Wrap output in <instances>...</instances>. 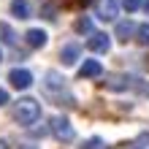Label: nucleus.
Masks as SVG:
<instances>
[{
	"instance_id": "1",
	"label": "nucleus",
	"mask_w": 149,
	"mask_h": 149,
	"mask_svg": "<svg viewBox=\"0 0 149 149\" xmlns=\"http://www.w3.org/2000/svg\"><path fill=\"white\" fill-rule=\"evenodd\" d=\"M11 114H14V122H19V125L30 127L33 122L41 119V103H38L36 98H19V100L14 103Z\"/></svg>"
},
{
	"instance_id": "2",
	"label": "nucleus",
	"mask_w": 149,
	"mask_h": 149,
	"mask_svg": "<svg viewBox=\"0 0 149 149\" xmlns=\"http://www.w3.org/2000/svg\"><path fill=\"white\" fill-rule=\"evenodd\" d=\"M49 130H52V136H54L57 141H65V144L76 138V130H73L71 122H68V117H52Z\"/></svg>"
},
{
	"instance_id": "3",
	"label": "nucleus",
	"mask_w": 149,
	"mask_h": 149,
	"mask_svg": "<svg viewBox=\"0 0 149 149\" xmlns=\"http://www.w3.org/2000/svg\"><path fill=\"white\" fill-rule=\"evenodd\" d=\"M95 14H98V19H103V22H114L117 14H119V3L117 0H98V3H95Z\"/></svg>"
},
{
	"instance_id": "4",
	"label": "nucleus",
	"mask_w": 149,
	"mask_h": 149,
	"mask_svg": "<svg viewBox=\"0 0 149 149\" xmlns=\"http://www.w3.org/2000/svg\"><path fill=\"white\" fill-rule=\"evenodd\" d=\"M111 46V38L106 36V33H92L90 38H87V49L95 52V54H106Z\"/></svg>"
},
{
	"instance_id": "5",
	"label": "nucleus",
	"mask_w": 149,
	"mask_h": 149,
	"mask_svg": "<svg viewBox=\"0 0 149 149\" xmlns=\"http://www.w3.org/2000/svg\"><path fill=\"white\" fill-rule=\"evenodd\" d=\"M8 81H11L14 90H27V87L33 84V73L24 71V68H14V71L8 73Z\"/></svg>"
},
{
	"instance_id": "6",
	"label": "nucleus",
	"mask_w": 149,
	"mask_h": 149,
	"mask_svg": "<svg viewBox=\"0 0 149 149\" xmlns=\"http://www.w3.org/2000/svg\"><path fill=\"white\" fill-rule=\"evenodd\" d=\"M24 41H27V46H30V49H41V46H46V30L33 27V30L24 33Z\"/></svg>"
},
{
	"instance_id": "7",
	"label": "nucleus",
	"mask_w": 149,
	"mask_h": 149,
	"mask_svg": "<svg viewBox=\"0 0 149 149\" xmlns=\"http://www.w3.org/2000/svg\"><path fill=\"white\" fill-rule=\"evenodd\" d=\"M79 76L81 79H98V76H103V65L98 60H87V63L79 68Z\"/></svg>"
},
{
	"instance_id": "8",
	"label": "nucleus",
	"mask_w": 149,
	"mask_h": 149,
	"mask_svg": "<svg viewBox=\"0 0 149 149\" xmlns=\"http://www.w3.org/2000/svg\"><path fill=\"white\" fill-rule=\"evenodd\" d=\"M79 54H81V46L79 43H65L63 52H60V60H63V65H73L79 60Z\"/></svg>"
},
{
	"instance_id": "9",
	"label": "nucleus",
	"mask_w": 149,
	"mask_h": 149,
	"mask_svg": "<svg viewBox=\"0 0 149 149\" xmlns=\"http://www.w3.org/2000/svg\"><path fill=\"white\" fill-rule=\"evenodd\" d=\"M43 87H46V92H60L65 87V79L60 76V73H54V71H49L46 73V81H43Z\"/></svg>"
},
{
	"instance_id": "10",
	"label": "nucleus",
	"mask_w": 149,
	"mask_h": 149,
	"mask_svg": "<svg viewBox=\"0 0 149 149\" xmlns=\"http://www.w3.org/2000/svg\"><path fill=\"white\" fill-rule=\"evenodd\" d=\"M103 84H106V90H111V92H122V90H127L130 81H127V76H117V73H114V76H109Z\"/></svg>"
},
{
	"instance_id": "11",
	"label": "nucleus",
	"mask_w": 149,
	"mask_h": 149,
	"mask_svg": "<svg viewBox=\"0 0 149 149\" xmlns=\"http://www.w3.org/2000/svg\"><path fill=\"white\" fill-rule=\"evenodd\" d=\"M133 36H136V24L133 22H117V38L122 43H127Z\"/></svg>"
},
{
	"instance_id": "12",
	"label": "nucleus",
	"mask_w": 149,
	"mask_h": 149,
	"mask_svg": "<svg viewBox=\"0 0 149 149\" xmlns=\"http://www.w3.org/2000/svg\"><path fill=\"white\" fill-rule=\"evenodd\" d=\"M11 14L16 19H27L30 16V3L27 0H11Z\"/></svg>"
},
{
	"instance_id": "13",
	"label": "nucleus",
	"mask_w": 149,
	"mask_h": 149,
	"mask_svg": "<svg viewBox=\"0 0 149 149\" xmlns=\"http://www.w3.org/2000/svg\"><path fill=\"white\" fill-rule=\"evenodd\" d=\"M73 27H76V33H81V36H84V33H87V36H92V33H95V30H92V19H90V16H79Z\"/></svg>"
},
{
	"instance_id": "14",
	"label": "nucleus",
	"mask_w": 149,
	"mask_h": 149,
	"mask_svg": "<svg viewBox=\"0 0 149 149\" xmlns=\"http://www.w3.org/2000/svg\"><path fill=\"white\" fill-rule=\"evenodd\" d=\"M136 41L141 43V46H149V22L136 27Z\"/></svg>"
},
{
	"instance_id": "15",
	"label": "nucleus",
	"mask_w": 149,
	"mask_h": 149,
	"mask_svg": "<svg viewBox=\"0 0 149 149\" xmlns=\"http://www.w3.org/2000/svg\"><path fill=\"white\" fill-rule=\"evenodd\" d=\"M0 41L3 43H14V30L8 22H0Z\"/></svg>"
},
{
	"instance_id": "16",
	"label": "nucleus",
	"mask_w": 149,
	"mask_h": 149,
	"mask_svg": "<svg viewBox=\"0 0 149 149\" xmlns=\"http://www.w3.org/2000/svg\"><path fill=\"white\" fill-rule=\"evenodd\" d=\"M81 149H103V141L100 138H90L87 144H81Z\"/></svg>"
},
{
	"instance_id": "17",
	"label": "nucleus",
	"mask_w": 149,
	"mask_h": 149,
	"mask_svg": "<svg viewBox=\"0 0 149 149\" xmlns=\"http://www.w3.org/2000/svg\"><path fill=\"white\" fill-rule=\"evenodd\" d=\"M138 6H141V0H122V8L125 11H136Z\"/></svg>"
},
{
	"instance_id": "18",
	"label": "nucleus",
	"mask_w": 149,
	"mask_h": 149,
	"mask_svg": "<svg viewBox=\"0 0 149 149\" xmlns=\"http://www.w3.org/2000/svg\"><path fill=\"white\" fill-rule=\"evenodd\" d=\"M6 103H8V92L0 90V106H6Z\"/></svg>"
},
{
	"instance_id": "19",
	"label": "nucleus",
	"mask_w": 149,
	"mask_h": 149,
	"mask_svg": "<svg viewBox=\"0 0 149 149\" xmlns=\"http://www.w3.org/2000/svg\"><path fill=\"white\" fill-rule=\"evenodd\" d=\"M0 149H8V141H3V138H0Z\"/></svg>"
},
{
	"instance_id": "20",
	"label": "nucleus",
	"mask_w": 149,
	"mask_h": 149,
	"mask_svg": "<svg viewBox=\"0 0 149 149\" xmlns=\"http://www.w3.org/2000/svg\"><path fill=\"white\" fill-rule=\"evenodd\" d=\"M19 149H38V146H33V144H24V146H19Z\"/></svg>"
},
{
	"instance_id": "21",
	"label": "nucleus",
	"mask_w": 149,
	"mask_h": 149,
	"mask_svg": "<svg viewBox=\"0 0 149 149\" xmlns=\"http://www.w3.org/2000/svg\"><path fill=\"white\" fill-rule=\"evenodd\" d=\"M144 6H146V11H149V0H146V3H144Z\"/></svg>"
},
{
	"instance_id": "22",
	"label": "nucleus",
	"mask_w": 149,
	"mask_h": 149,
	"mask_svg": "<svg viewBox=\"0 0 149 149\" xmlns=\"http://www.w3.org/2000/svg\"><path fill=\"white\" fill-rule=\"evenodd\" d=\"M0 60H3V54H0Z\"/></svg>"
}]
</instances>
